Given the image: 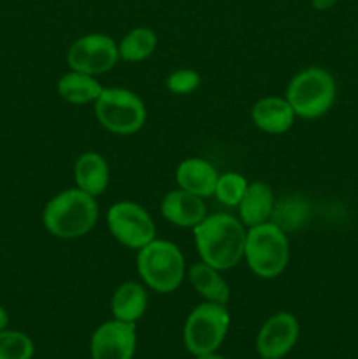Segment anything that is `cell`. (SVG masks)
Instances as JSON below:
<instances>
[{"label": "cell", "instance_id": "obj_1", "mask_svg": "<svg viewBox=\"0 0 358 359\" xmlns=\"http://www.w3.org/2000/svg\"><path fill=\"white\" fill-rule=\"evenodd\" d=\"M248 228L232 214L218 212L206 216V219L193 228L197 251L200 262L214 269L230 270L244 259V244Z\"/></svg>", "mask_w": 358, "mask_h": 359}, {"label": "cell", "instance_id": "obj_2", "mask_svg": "<svg viewBox=\"0 0 358 359\" xmlns=\"http://www.w3.org/2000/svg\"><path fill=\"white\" fill-rule=\"evenodd\" d=\"M98 221L97 198L79 188L56 193L42 210V224L49 235L74 241L90 233Z\"/></svg>", "mask_w": 358, "mask_h": 359}, {"label": "cell", "instance_id": "obj_3", "mask_svg": "<svg viewBox=\"0 0 358 359\" xmlns=\"http://www.w3.org/2000/svg\"><path fill=\"white\" fill-rule=\"evenodd\" d=\"M137 272L154 293H174L185 279V256L174 242L154 238L137 252Z\"/></svg>", "mask_w": 358, "mask_h": 359}, {"label": "cell", "instance_id": "obj_4", "mask_svg": "<svg viewBox=\"0 0 358 359\" xmlns=\"http://www.w3.org/2000/svg\"><path fill=\"white\" fill-rule=\"evenodd\" d=\"M244 259L249 270L260 279H276L290 263V241L276 224L267 221L248 228Z\"/></svg>", "mask_w": 358, "mask_h": 359}, {"label": "cell", "instance_id": "obj_5", "mask_svg": "<svg viewBox=\"0 0 358 359\" xmlns=\"http://www.w3.org/2000/svg\"><path fill=\"white\" fill-rule=\"evenodd\" d=\"M336 79L321 67H307L291 77L284 98L290 102L295 116L318 119L332 109L336 102Z\"/></svg>", "mask_w": 358, "mask_h": 359}, {"label": "cell", "instance_id": "obj_6", "mask_svg": "<svg viewBox=\"0 0 358 359\" xmlns=\"http://www.w3.org/2000/svg\"><path fill=\"white\" fill-rule=\"evenodd\" d=\"M95 116L107 132L114 135H132L146 123V105L142 98L126 88H104L95 100Z\"/></svg>", "mask_w": 358, "mask_h": 359}, {"label": "cell", "instance_id": "obj_7", "mask_svg": "<svg viewBox=\"0 0 358 359\" xmlns=\"http://www.w3.org/2000/svg\"><path fill=\"white\" fill-rule=\"evenodd\" d=\"M230 328V314L227 307L213 302L197 305L188 314L183 330V339L190 354L216 353Z\"/></svg>", "mask_w": 358, "mask_h": 359}, {"label": "cell", "instance_id": "obj_8", "mask_svg": "<svg viewBox=\"0 0 358 359\" xmlns=\"http://www.w3.org/2000/svg\"><path fill=\"white\" fill-rule=\"evenodd\" d=\"M107 228L119 244L135 251L157 238V226L147 210L130 200H121L109 207Z\"/></svg>", "mask_w": 358, "mask_h": 359}, {"label": "cell", "instance_id": "obj_9", "mask_svg": "<svg viewBox=\"0 0 358 359\" xmlns=\"http://www.w3.org/2000/svg\"><path fill=\"white\" fill-rule=\"evenodd\" d=\"M118 60V42L105 34L83 35L67 51V65L70 70L95 77L114 69Z\"/></svg>", "mask_w": 358, "mask_h": 359}, {"label": "cell", "instance_id": "obj_10", "mask_svg": "<svg viewBox=\"0 0 358 359\" xmlns=\"http://www.w3.org/2000/svg\"><path fill=\"white\" fill-rule=\"evenodd\" d=\"M135 346V325L111 319L102 323L91 335L90 354L91 359H132Z\"/></svg>", "mask_w": 358, "mask_h": 359}, {"label": "cell", "instance_id": "obj_11", "mask_svg": "<svg viewBox=\"0 0 358 359\" xmlns=\"http://www.w3.org/2000/svg\"><path fill=\"white\" fill-rule=\"evenodd\" d=\"M298 321L290 312L270 316L256 337V351L262 359H283L298 340Z\"/></svg>", "mask_w": 358, "mask_h": 359}, {"label": "cell", "instance_id": "obj_12", "mask_svg": "<svg viewBox=\"0 0 358 359\" xmlns=\"http://www.w3.org/2000/svg\"><path fill=\"white\" fill-rule=\"evenodd\" d=\"M160 212L171 224L179 228H195L207 216L204 198L178 188L168 191L160 203Z\"/></svg>", "mask_w": 358, "mask_h": 359}, {"label": "cell", "instance_id": "obj_13", "mask_svg": "<svg viewBox=\"0 0 358 359\" xmlns=\"http://www.w3.org/2000/svg\"><path fill=\"white\" fill-rule=\"evenodd\" d=\"M295 112L284 97H263L255 102L251 119L256 128L269 135L286 133L295 123Z\"/></svg>", "mask_w": 358, "mask_h": 359}, {"label": "cell", "instance_id": "obj_14", "mask_svg": "<svg viewBox=\"0 0 358 359\" xmlns=\"http://www.w3.org/2000/svg\"><path fill=\"white\" fill-rule=\"evenodd\" d=\"M220 174L204 158H186L175 168V182L178 188L193 193L200 198H209L214 195Z\"/></svg>", "mask_w": 358, "mask_h": 359}, {"label": "cell", "instance_id": "obj_15", "mask_svg": "<svg viewBox=\"0 0 358 359\" xmlns=\"http://www.w3.org/2000/svg\"><path fill=\"white\" fill-rule=\"evenodd\" d=\"M274 203H276V196L269 184L262 181L249 182L241 203L237 205L239 219L246 228L267 223L272 214Z\"/></svg>", "mask_w": 358, "mask_h": 359}, {"label": "cell", "instance_id": "obj_16", "mask_svg": "<svg viewBox=\"0 0 358 359\" xmlns=\"http://www.w3.org/2000/svg\"><path fill=\"white\" fill-rule=\"evenodd\" d=\"M109 165L102 154L86 151L81 154L74 165V181L76 188L83 189L91 196H100L109 186Z\"/></svg>", "mask_w": 358, "mask_h": 359}, {"label": "cell", "instance_id": "obj_17", "mask_svg": "<svg viewBox=\"0 0 358 359\" xmlns=\"http://www.w3.org/2000/svg\"><path fill=\"white\" fill-rule=\"evenodd\" d=\"M147 309V291L142 284L123 283L116 287L111 298V312L112 318L118 321L133 323L135 325L144 316Z\"/></svg>", "mask_w": 358, "mask_h": 359}, {"label": "cell", "instance_id": "obj_18", "mask_svg": "<svg viewBox=\"0 0 358 359\" xmlns=\"http://www.w3.org/2000/svg\"><path fill=\"white\" fill-rule=\"evenodd\" d=\"M188 279L193 290L206 302L227 305L230 300V287L227 280L221 277V270L199 262L188 270Z\"/></svg>", "mask_w": 358, "mask_h": 359}, {"label": "cell", "instance_id": "obj_19", "mask_svg": "<svg viewBox=\"0 0 358 359\" xmlns=\"http://www.w3.org/2000/svg\"><path fill=\"white\" fill-rule=\"evenodd\" d=\"M56 90H58L60 98L65 100L67 104L86 105L95 104L104 86L98 83L95 76H88V74L77 72V70H69L58 79Z\"/></svg>", "mask_w": 358, "mask_h": 359}, {"label": "cell", "instance_id": "obj_20", "mask_svg": "<svg viewBox=\"0 0 358 359\" xmlns=\"http://www.w3.org/2000/svg\"><path fill=\"white\" fill-rule=\"evenodd\" d=\"M309 217H311V207L307 200L300 195H288L276 200L269 221L288 235L290 231L304 228L309 223Z\"/></svg>", "mask_w": 358, "mask_h": 359}, {"label": "cell", "instance_id": "obj_21", "mask_svg": "<svg viewBox=\"0 0 358 359\" xmlns=\"http://www.w3.org/2000/svg\"><path fill=\"white\" fill-rule=\"evenodd\" d=\"M158 44V37L151 28L137 27L132 28L121 41L118 42L119 60L125 62H144L154 53Z\"/></svg>", "mask_w": 358, "mask_h": 359}, {"label": "cell", "instance_id": "obj_22", "mask_svg": "<svg viewBox=\"0 0 358 359\" xmlns=\"http://www.w3.org/2000/svg\"><path fill=\"white\" fill-rule=\"evenodd\" d=\"M248 179L237 172H225L218 177L214 196L227 207H237L248 189Z\"/></svg>", "mask_w": 358, "mask_h": 359}, {"label": "cell", "instance_id": "obj_23", "mask_svg": "<svg viewBox=\"0 0 358 359\" xmlns=\"http://www.w3.org/2000/svg\"><path fill=\"white\" fill-rule=\"evenodd\" d=\"M34 342L25 333L16 330L0 332V359H32Z\"/></svg>", "mask_w": 358, "mask_h": 359}, {"label": "cell", "instance_id": "obj_24", "mask_svg": "<svg viewBox=\"0 0 358 359\" xmlns=\"http://www.w3.org/2000/svg\"><path fill=\"white\" fill-rule=\"evenodd\" d=\"M200 74L193 69H178L165 79V86L174 95H190L200 86Z\"/></svg>", "mask_w": 358, "mask_h": 359}, {"label": "cell", "instance_id": "obj_25", "mask_svg": "<svg viewBox=\"0 0 358 359\" xmlns=\"http://www.w3.org/2000/svg\"><path fill=\"white\" fill-rule=\"evenodd\" d=\"M311 2L316 11H329L330 7L336 6L337 0H311Z\"/></svg>", "mask_w": 358, "mask_h": 359}, {"label": "cell", "instance_id": "obj_26", "mask_svg": "<svg viewBox=\"0 0 358 359\" xmlns=\"http://www.w3.org/2000/svg\"><path fill=\"white\" fill-rule=\"evenodd\" d=\"M7 325H9V314H7L6 309L0 305V332H2V330H6Z\"/></svg>", "mask_w": 358, "mask_h": 359}, {"label": "cell", "instance_id": "obj_27", "mask_svg": "<svg viewBox=\"0 0 358 359\" xmlns=\"http://www.w3.org/2000/svg\"><path fill=\"white\" fill-rule=\"evenodd\" d=\"M195 359H228L225 356H220L216 353H209V354H202V356H195Z\"/></svg>", "mask_w": 358, "mask_h": 359}]
</instances>
